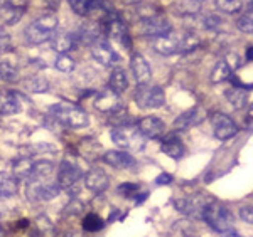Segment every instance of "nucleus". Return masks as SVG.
I'll list each match as a JSON object with an SVG mask.
<instances>
[{"mask_svg": "<svg viewBox=\"0 0 253 237\" xmlns=\"http://www.w3.org/2000/svg\"><path fill=\"white\" fill-rule=\"evenodd\" d=\"M152 46L159 54L172 56V54H179V52L194 51V49L199 46V37H198V34H194V32H191V31H184V32H181V34H172V32H169L167 35L154 39Z\"/></svg>", "mask_w": 253, "mask_h": 237, "instance_id": "nucleus-1", "label": "nucleus"}, {"mask_svg": "<svg viewBox=\"0 0 253 237\" xmlns=\"http://www.w3.org/2000/svg\"><path fill=\"white\" fill-rule=\"evenodd\" d=\"M203 219L213 231L221 232V234L231 232L235 226V217L230 209H226L219 202H213V200H210V203L206 205L205 212H203Z\"/></svg>", "mask_w": 253, "mask_h": 237, "instance_id": "nucleus-2", "label": "nucleus"}, {"mask_svg": "<svg viewBox=\"0 0 253 237\" xmlns=\"http://www.w3.org/2000/svg\"><path fill=\"white\" fill-rule=\"evenodd\" d=\"M51 116L61 125L68 126V128H84L89 123V116L83 108L69 103H59L51 108Z\"/></svg>", "mask_w": 253, "mask_h": 237, "instance_id": "nucleus-3", "label": "nucleus"}, {"mask_svg": "<svg viewBox=\"0 0 253 237\" xmlns=\"http://www.w3.org/2000/svg\"><path fill=\"white\" fill-rule=\"evenodd\" d=\"M58 24H59L58 15H54V14L41 15L39 19H36L34 22L29 24V26L26 27V31H24L27 42L34 44V46H39V44L46 42L52 35V32L58 31Z\"/></svg>", "mask_w": 253, "mask_h": 237, "instance_id": "nucleus-4", "label": "nucleus"}, {"mask_svg": "<svg viewBox=\"0 0 253 237\" xmlns=\"http://www.w3.org/2000/svg\"><path fill=\"white\" fill-rule=\"evenodd\" d=\"M110 136L120 148L130 150V152H140L145 148V136L133 126H122V128L112 130Z\"/></svg>", "mask_w": 253, "mask_h": 237, "instance_id": "nucleus-5", "label": "nucleus"}, {"mask_svg": "<svg viewBox=\"0 0 253 237\" xmlns=\"http://www.w3.org/2000/svg\"><path fill=\"white\" fill-rule=\"evenodd\" d=\"M135 103L142 109H157L166 104V95L159 86L140 84L135 91Z\"/></svg>", "mask_w": 253, "mask_h": 237, "instance_id": "nucleus-6", "label": "nucleus"}, {"mask_svg": "<svg viewBox=\"0 0 253 237\" xmlns=\"http://www.w3.org/2000/svg\"><path fill=\"white\" fill-rule=\"evenodd\" d=\"M59 185L58 182L52 180H44V182H38V180H31L27 182V190L26 195L31 202H44V200H52L54 197H58L59 194Z\"/></svg>", "mask_w": 253, "mask_h": 237, "instance_id": "nucleus-7", "label": "nucleus"}, {"mask_svg": "<svg viewBox=\"0 0 253 237\" xmlns=\"http://www.w3.org/2000/svg\"><path fill=\"white\" fill-rule=\"evenodd\" d=\"M83 177H84V173H83V170H81L78 165H75L73 162H68V160L61 162L59 171H58V185H59V189H64V190L71 192L81 180H83Z\"/></svg>", "mask_w": 253, "mask_h": 237, "instance_id": "nucleus-8", "label": "nucleus"}, {"mask_svg": "<svg viewBox=\"0 0 253 237\" xmlns=\"http://www.w3.org/2000/svg\"><path fill=\"white\" fill-rule=\"evenodd\" d=\"M208 203H210V200L203 197V195H189V197L177 199L174 202V205L179 212L189 215V217L203 219V212H205Z\"/></svg>", "mask_w": 253, "mask_h": 237, "instance_id": "nucleus-9", "label": "nucleus"}, {"mask_svg": "<svg viewBox=\"0 0 253 237\" xmlns=\"http://www.w3.org/2000/svg\"><path fill=\"white\" fill-rule=\"evenodd\" d=\"M140 32L144 35H149V37L156 39V37H162V35H167L169 32H172V26H170L169 19L164 17L162 14H157V15H152V17L142 19Z\"/></svg>", "mask_w": 253, "mask_h": 237, "instance_id": "nucleus-10", "label": "nucleus"}, {"mask_svg": "<svg viewBox=\"0 0 253 237\" xmlns=\"http://www.w3.org/2000/svg\"><path fill=\"white\" fill-rule=\"evenodd\" d=\"M211 125H213L214 136L218 138V140H223V141L230 140V138H233L235 135L238 133V126H236V123L224 113L213 114Z\"/></svg>", "mask_w": 253, "mask_h": 237, "instance_id": "nucleus-11", "label": "nucleus"}, {"mask_svg": "<svg viewBox=\"0 0 253 237\" xmlns=\"http://www.w3.org/2000/svg\"><path fill=\"white\" fill-rule=\"evenodd\" d=\"M91 54L95 57L96 63H100L101 66L112 68L120 63V56L105 40H96L95 44H91Z\"/></svg>", "mask_w": 253, "mask_h": 237, "instance_id": "nucleus-12", "label": "nucleus"}, {"mask_svg": "<svg viewBox=\"0 0 253 237\" xmlns=\"http://www.w3.org/2000/svg\"><path fill=\"white\" fill-rule=\"evenodd\" d=\"M137 130L147 138H162L166 135V123L157 116H145L138 121Z\"/></svg>", "mask_w": 253, "mask_h": 237, "instance_id": "nucleus-13", "label": "nucleus"}, {"mask_svg": "<svg viewBox=\"0 0 253 237\" xmlns=\"http://www.w3.org/2000/svg\"><path fill=\"white\" fill-rule=\"evenodd\" d=\"M95 108L101 113H115L122 108L120 104V96L117 93H113L112 89H103L101 93H98L95 98Z\"/></svg>", "mask_w": 253, "mask_h": 237, "instance_id": "nucleus-14", "label": "nucleus"}, {"mask_svg": "<svg viewBox=\"0 0 253 237\" xmlns=\"http://www.w3.org/2000/svg\"><path fill=\"white\" fill-rule=\"evenodd\" d=\"M103 160L108 163L113 169H120V170H126V169H133L137 165L135 158L130 153L122 152V150H112V152H107L103 157Z\"/></svg>", "mask_w": 253, "mask_h": 237, "instance_id": "nucleus-15", "label": "nucleus"}, {"mask_svg": "<svg viewBox=\"0 0 253 237\" xmlns=\"http://www.w3.org/2000/svg\"><path fill=\"white\" fill-rule=\"evenodd\" d=\"M83 178H84V185H86V189L95 192V194H100V192L108 189V183H110L108 175L105 173L101 169L89 170L86 173V177H83Z\"/></svg>", "mask_w": 253, "mask_h": 237, "instance_id": "nucleus-16", "label": "nucleus"}, {"mask_svg": "<svg viewBox=\"0 0 253 237\" xmlns=\"http://www.w3.org/2000/svg\"><path fill=\"white\" fill-rule=\"evenodd\" d=\"M130 68H132V72L135 76L138 84H147L152 76V71H150V66L147 63V59L142 54H133L132 59H130Z\"/></svg>", "mask_w": 253, "mask_h": 237, "instance_id": "nucleus-17", "label": "nucleus"}, {"mask_svg": "<svg viewBox=\"0 0 253 237\" xmlns=\"http://www.w3.org/2000/svg\"><path fill=\"white\" fill-rule=\"evenodd\" d=\"M75 39L76 35H71L68 32L54 31L51 37H49V46H51L52 51L59 52V54H66L68 51H71L75 47Z\"/></svg>", "mask_w": 253, "mask_h": 237, "instance_id": "nucleus-18", "label": "nucleus"}, {"mask_svg": "<svg viewBox=\"0 0 253 237\" xmlns=\"http://www.w3.org/2000/svg\"><path fill=\"white\" fill-rule=\"evenodd\" d=\"M203 120H205V111H203L201 108H198V106H196V108L189 109V111L182 113L181 116L175 118L174 128L175 130H189L191 126L199 125Z\"/></svg>", "mask_w": 253, "mask_h": 237, "instance_id": "nucleus-19", "label": "nucleus"}, {"mask_svg": "<svg viewBox=\"0 0 253 237\" xmlns=\"http://www.w3.org/2000/svg\"><path fill=\"white\" fill-rule=\"evenodd\" d=\"M54 173V165L49 160H39V162H32V169H31V180H38L44 182L49 180Z\"/></svg>", "mask_w": 253, "mask_h": 237, "instance_id": "nucleus-20", "label": "nucleus"}, {"mask_svg": "<svg viewBox=\"0 0 253 237\" xmlns=\"http://www.w3.org/2000/svg\"><path fill=\"white\" fill-rule=\"evenodd\" d=\"M20 111V100L15 93L0 91V114H15Z\"/></svg>", "mask_w": 253, "mask_h": 237, "instance_id": "nucleus-21", "label": "nucleus"}, {"mask_svg": "<svg viewBox=\"0 0 253 237\" xmlns=\"http://www.w3.org/2000/svg\"><path fill=\"white\" fill-rule=\"evenodd\" d=\"M161 150L164 152L167 157L174 158V160H179V158H182V155H184V145H182V141L179 140L175 135H169V136L166 138L164 143H162Z\"/></svg>", "mask_w": 253, "mask_h": 237, "instance_id": "nucleus-22", "label": "nucleus"}, {"mask_svg": "<svg viewBox=\"0 0 253 237\" xmlns=\"http://www.w3.org/2000/svg\"><path fill=\"white\" fill-rule=\"evenodd\" d=\"M224 96H226L228 103L233 106L235 109H242L247 106L248 91L243 88V86H233V88H230L226 93H224Z\"/></svg>", "mask_w": 253, "mask_h": 237, "instance_id": "nucleus-23", "label": "nucleus"}, {"mask_svg": "<svg viewBox=\"0 0 253 237\" xmlns=\"http://www.w3.org/2000/svg\"><path fill=\"white\" fill-rule=\"evenodd\" d=\"M108 84H110V89H112L113 93L122 95V93L126 91V88H128V77H126V72L120 68L113 69Z\"/></svg>", "mask_w": 253, "mask_h": 237, "instance_id": "nucleus-24", "label": "nucleus"}, {"mask_svg": "<svg viewBox=\"0 0 253 237\" xmlns=\"http://www.w3.org/2000/svg\"><path fill=\"white\" fill-rule=\"evenodd\" d=\"M17 180L14 177H10L9 173H2L0 171V199L14 197L17 194Z\"/></svg>", "mask_w": 253, "mask_h": 237, "instance_id": "nucleus-25", "label": "nucleus"}, {"mask_svg": "<svg viewBox=\"0 0 253 237\" xmlns=\"http://www.w3.org/2000/svg\"><path fill=\"white\" fill-rule=\"evenodd\" d=\"M31 169H32V160L27 157H22L19 160L14 162V173L19 180H26L29 182L31 178Z\"/></svg>", "mask_w": 253, "mask_h": 237, "instance_id": "nucleus-26", "label": "nucleus"}, {"mask_svg": "<svg viewBox=\"0 0 253 237\" xmlns=\"http://www.w3.org/2000/svg\"><path fill=\"white\" fill-rule=\"evenodd\" d=\"M230 77H231L230 66L224 63V59L218 61V63H216V66H214V69H213V72H211V81H213V83H223V81L230 79Z\"/></svg>", "mask_w": 253, "mask_h": 237, "instance_id": "nucleus-27", "label": "nucleus"}, {"mask_svg": "<svg viewBox=\"0 0 253 237\" xmlns=\"http://www.w3.org/2000/svg\"><path fill=\"white\" fill-rule=\"evenodd\" d=\"M26 88L29 89L31 93H46L49 89V83L46 77H41V76H34L26 79Z\"/></svg>", "mask_w": 253, "mask_h": 237, "instance_id": "nucleus-28", "label": "nucleus"}, {"mask_svg": "<svg viewBox=\"0 0 253 237\" xmlns=\"http://www.w3.org/2000/svg\"><path fill=\"white\" fill-rule=\"evenodd\" d=\"M105 227V220L96 214H88L83 219V229L86 232H98Z\"/></svg>", "mask_w": 253, "mask_h": 237, "instance_id": "nucleus-29", "label": "nucleus"}, {"mask_svg": "<svg viewBox=\"0 0 253 237\" xmlns=\"http://www.w3.org/2000/svg\"><path fill=\"white\" fill-rule=\"evenodd\" d=\"M216 7L226 14H236L243 9V0H216Z\"/></svg>", "mask_w": 253, "mask_h": 237, "instance_id": "nucleus-30", "label": "nucleus"}, {"mask_svg": "<svg viewBox=\"0 0 253 237\" xmlns=\"http://www.w3.org/2000/svg\"><path fill=\"white\" fill-rule=\"evenodd\" d=\"M54 66L56 69H59L63 72H71L76 68V61L73 57H69L68 54H59L54 61Z\"/></svg>", "mask_w": 253, "mask_h": 237, "instance_id": "nucleus-31", "label": "nucleus"}, {"mask_svg": "<svg viewBox=\"0 0 253 237\" xmlns=\"http://www.w3.org/2000/svg\"><path fill=\"white\" fill-rule=\"evenodd\" d=\"M17 74H19L17 68H15L10 61H3V63H0V79L15 81L17 79Z\"/></svg>", "mask_w": 253, "mask_h": 237, "instance_id": "nucleus-32", "label": "nucleus"}, {"mask_svg": "<svg viewBox=\"0 0 253 237\" xmlns=\"http://www.w3.org/2000/svg\"><path fill=\"white\" fill-rule=\"evenodd\" d=\"M236 27H238L242 32H245V34H252V32H253V14H252V7L248 9V12H245L242 17L236 20Z\"/></svg>", "mask_w": 253, "mask_h": 237, "instance_id": "nucleus-33", "label": "nucleus"}, {"mask_svg": "<svg viewBox=\"0 0 253 237\" xmlns=\"http://www.w3.org/2000/svg\"><path fill=\"white\" fill-rule=\"evenodd\" d=\"M138 190H140V185H138V183H132V182L122 183V185L117 189L118 194L124 195V197H126V199L135 197V195L138 194Z\"/></svg>", "mask_w": 253, "mask_h": 237, "instance_id": "nucleus-34", "label": "nucleus"}, {"mask_svg": "<svg viewBox=\"0 0 253 237\" xmlns=\"http://www.w3.org/2000/svg\"><path fill=\"white\" fill-rule=\"evenodd\" d=\"M69 5H71V9L75 14L81 15V17H84V15L88 14V5L91 0H68Z\"/></svg>", "mask_w": 253, "mask_h": 237, "instance_id": "nucleus-35", "label": "nucleus"}, {"mask_svg": "<svg viewBox=\"0 0 253 237\" xmlns=\"http://www.w3.org/2000/svg\"><path fill=\"white\" fill-rule=\"evenodd\" d=\"M38 226L41 229V232H42L44 236H52V232H54V227H52L51 220H49L46 215H41V217L38 219Z\"/></svg>", "mask_w": 253, "mask_h": 237, "instance_id": "nucleus-36", "label": "nucleus"}, {"mask_svg": "<svg viewBox=\"0 0 253 237\" xmlns=\"http://www.w3.org/2000/svg\"><path fill=\"white\" fill-rule=\"evenodd\" d=\"M221 22H223V20L219 19L218 15L210 14V15H206V19H205V27H208V29H216V27L221 26Z\"/></svg>", "mask_w": 253, "mask_h": 237, "instance_id": "nucleus-37", "label": "nucleus"}, {"mask_svg": "<svg viewBox=\"0 0 253 237\" xmlns=\"http://www.w3.org/2000/svg\"><path fill=\"white\" fill-rule=\"evenodd\" d=\"M240 215H242V219L245 220L247 224H252L253 222V215H252V207H242L240 209Z\"/></svg>", "mask_w": 253, "mask_h": 237, "instance_id": "nucleus-38", "label": "nucleus"}, {"mask_svg": "<svg viewBox=\"0 0 253 237\" xmlns=\"http://www.w3.org/2000/svg\"><path fill=\"white\" fill-rule=\"evenodd\" d=\"M172 182V177H170L169 173H161L159 177L156 178V183L157 185H169V183Z\"/></svg>", "mask_w": 253, "mask_h": 237, "instance_id": "nucleus-39", "label": "nucleus"}, {"mask_svg": "<svg viewBox=\"0 0 253 237\" xmlns=\"http://www.w3.org/2000/svg\"><path fill=\"white\" fill-rule=\"evenodd\" d=\"M81 209H83V203L78 202V200H73V202L69 203V207H68L66 210L69 212V214H78Z\"/></svg>", "mask_w": 253, "mask_h": 237, "instance_id": "nucleus-40", "label": "nucleus"}, {"mask_svg": "<svg viewBox=\"0 0 253 237\" xmlns=\"http://www.w3.org/2000/svg\"><path fill=\"white\" fill-rule=\"evenodd\" d=\"M7 5L14 9H24L27 5V0H7Z\"/></svg>", "mask_w": 253, "mask_h": 237, "instance_id": "nucleus-41", "label": "nucleus"}, {"mask_svg": "<svg viewBox=\"0 0 253 237\" xmlns=\"http://www.w3.org/2000/svg\"><path fill=\"white\" fill-rule=\"evenodd\" d=\"M44 2H46L47 9L51 12H56L59 9V5H61V0H44Z\"/></svg>", "mask_w": 253, "mask_h": 237, "instance_id": "nucleus-42", "label": "nucleus"}, {"mask_svg": "<svg viewBox=\"0 0 253 237\" xmlns=\"http://www.w3.org/2000/svg\"><path fill=\"white\" fill-rule=\"evenodd\" d=\"M122 3H125V5H135V3H140L142 0H120Z\"/></svg>", "mask_w": 253, "mask_h": 237, "instance_id": "nucleus-43", "label": "nucleus"}, {"mask_svg": "<svg viewBox=\"0 0 253 237\" xmlns=\"http://www.w3.org/2000/svg\"><path fill=\"white\" fill-rule=\"evenodd\" d=\"M252 59H253V54H252V47H248V51H247V61H248V63H252Z\"/></svg>", "mask_w": 253, "mask_h": 237, "instance_id": "nucleus-44", "label": "nucleus"}, {"mask_svg": "<svg viewBox=\"0 0 253 237\" xmlns=\"http://www.w3.org/2000/svg\"><path fill=\"white\" fill-rule=\"evenodd\" d=\"M223 237H242V236H236V234H226V236H223Z\"/></svg>", "mask_w": 253, "mask_h": 237, "instance_id": "nucleus-45", "label": "nucleus"}, {"mask_svg": "<svg viewBox=\"0 0 253 237\" xmlns=\"http://www.w3.org/2000/svg\"><path fill=\"white\" fill-rule=\"evenodd\" d=\"M68 237H83L81 234H71V236H68Z\"/></svg>", "mask_w": 253, "mask_h": 237, "instance_id": "nucleus-46", "label": "nucleus"}, {"mask_svg": "<svg viewBox=\"0 0 253 237\" xmlns=\"http://www.w3.org/2000/svg\"><path fill=\"white\" fill-rule=\"evenodd\" d=\"M198 2H201V0H198Z\"/></svg>", "mask_w": 253, "mask_h": 237, "instance_id": "nucleus-47", "label": "nucleus"}]
</instances>
